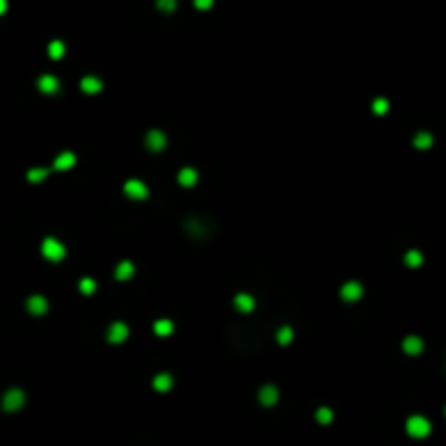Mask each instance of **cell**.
<instances>
[{"instance_id":"cell-1","label":"cell","mask_w":446,"mask_h":446,"mask_svg":"<svg viewBox=\"0 0 446 446\" xmlns=\"http://www.w3.org/2000/svg\"><path fill=\"white\" fill-rule=\"evenodd\" d=\"M405 429L412 438H426L431 433V422L424 416H412V418H407Z\"/></svg>"},{"instance_id":"cell-2","label":"cell","mask_w":446,"mask_h":446,"mask_svg":"<svg viewBox=\"0 0 446 446\" xmlns=\"http://www.w3.org/2000/svg\"><path fill=\"white\" fill-rule=\"evenodd\" d=\"M42 255L46 259H50V261H61L63 257H66V246H63L59 240L46 238V240L42 242Z\"/></svg>"},{"instance_id":"cell-3","label":"cell","mask_w":446,"mask_h":446,"mask_svg":"<svg viewBox=\"0 0 446 446\" xmlns=\"http://www.w3.org/2000/svg\"><path fill=\"white\" fill-rule=\"evenodd\" d=\"M24 400H26V394L22 392V390L11 387V390H7L5 396H3V407L7 409V412H15V409H20L24 405Z\"/></svg>"},{"instance_id":"cell-4","label":"cell","mask_w":446,"mask_h":446,"mask_svg":"<svg viewBox=\"0 0 446 446\" xmlns=\"http://www.w3.org/2000/svg\"><path fill=\"white\" fill-rule=\"evenodd\" d=\"M124 192H126V196L142 200V198L148 196V187H146V183H144V181H140V179H129V181L124 183Z\"/></svg>"},{"instance_id":"cell-5","label":"cell","mask_w":446,"mask_h":446,"mask_svg":"<svg viewBox=\"0 0 446 446\" xmlns=\"http://www.w3.org/2000/svg\"><path fill=\"white\" fill-rule=\"evenodd\" d=\"M26 309H29L33 316H44V314L48 312V300H46V296H42V294L29 296V300H26Z\"/></svg>"},{"instance_id":"cell-6","label":"cell","mask_w":446,"mask_h":446,"mask_svg":"<svg viewBox=\"0 0 446 446\" xmlns=\"http://www.w3.org/2000/svg\"><path fill=\"white\" fill-rule=\"evenodd\" d=\"M340 294H342L344 300H359L361 294H363V287H361L359 281H346V283L342 285Z\"/></svg>"},{"instance_id":"cell-7","label":"cell","mask_w":446,"mask_h":446,"mask_svg":"<svg viewBox=\"0 0 446 446\" xmlns=\"http://www.w3.org/2000/svg\"><path fill=\"white\" fill-rule=\"evenodd\" d=\"M166 144H168V140H166V135H163V131L152 129V131L146 133V146L150 150H163L166 148Z\"/></svg>"},{"instance_id":"cell-8","label":"cell","mask_w":446,"mask_h":446,"mask_svg":"<svg viewBox=\"0 0 446 446\" xmlns=\"http://www.w3.org/2000/svg\"><path fill=\"white\" fill-rule=\"evenodd\" d=\"M107 338H109V342H113V344L124 342L126 338H129V326H126L124 322H113L111 326H109Z\"/></svg>"},{"instance_id":"cell-9","label":"cell","mask_w":446,"mask_h":446,"mask_svg":"<svg viewBox=\"0 0 446 446\" xmlns=\"http://www.w3.org/2000/svg\"><path fill=\"white\" fill-rule=\"evenodd\" d=\"M259 400H261V405H266V407L275 405L277 400H279V390H277L275 385H272V383L263 385V387L259 390Z\"/></svg>"},{"instance_id":"cell-10","label":"cell","mask_w":446,"mask_h":446,"mask_svg":"<svg viewBox=\"0 0 446 446\" xmlns=\"http://www.w3.org/2000/svg\"><path fill=\"white\" fill-rule=\"evenodd\" d=\"M37 87L42 89V92L52 94V92H57V89H59V79L54 76V74H42L37 79Z\"/></svg>"},{"instance_id":"cell-11","label":"cell","mask_w":446,"mask_h":446,"mask_svg":"<svg viewBox=\"0 0 446 446\" xmlns=\"http://www.w3.org/2000/svg\"><path fill=\"white\" fill-rule=\"evenodd\" d=\"M81 89H83V92H87V94H98L100 89H103V81H100L98 76L87 74V76L81 79Z\"/></svg>"},{"instance_id":"cell-12","label":"cell","mask_w":446,"mask_h":446,"mask_svg":"<svg viewBox=\"0 0 446 446\" xmlns=\"http://www.w3.org/2000/svg\"><path fill=\"white\" fill-rule=\"evenodd\" d=\"M74 163H76V157H74V152H70V150H63L54 157V168L57 170H68V168L74 166Z\"/></svg>"},{"instance_id":"cell-13","label":"cell","mask_w":446,"mask_h":446,"mask_svg":"<svg viewBox=\"0 0 446 446\" xmlns=\"http://www.w3.org/2000/svg\"><path fill=\"white\" fill-rule=\"evenodd\" d=\"M422 340L418 338V335H407V338L403 340V351L407 353V355H418L422 351Z\"/></svg>"},{"instance_id":"cell-14","label":"cell","mask_w":446,"mask_h":446,"mask_svg":"<svg viewBox=\"0 0 446 446\" xmlns=\"http://www.w3.org/2000/svg\"><path fill=\"white\" fill-rule=\"evenodd\" d=\"M233 303H235V307H238L240 312H244V314H248V312H253V309H255V298H253L250 294H244V292L235 296Z\"/></svg>"},{"instance_id":"cell-15","label":"cell","mask_w":446,"mask_h":446,"mask_svg":"<svg viewBox=\"0 0 446 446\" xmlns=\"http://www.w3.org/2000/svg\"><path fill=\"white\" fill-rule=\"evenodd\" d=\"M133 272H135V266H133V261H120L118 263V268H115V279H120V281H126V279H131L133 277Z\"/></svg>"},{"instance_id":"cell-16","label":"cell","mask_w":446,"mask_h":446,"mask_svg":"<svg viewBox=\"0 0 446 446\" xmlns=\"http://www.w3.org/2000/svg\"><path fill=\"white\" fill-rule=\"evenodd\" d=\"M196 181H198V174H196L194 168H181V172H179V183H181V185L192 187Z\"/></svg>"},{"instance_id":"cell-17","label":"cell","mask_w":446,"mask_h":446,"mask_svg":"<svg viewBox=\"0 0 446 446\" xmlns=\"http://www.w3.org/2000/svg\"><path fill=\"white\" fill-rule=\"evenodd\" d=\"M152 387L159 390V392H168V390L172 387V377L168 375V372H159V375L152 379Z\"/></svg>"},{"instance_id":"cell-18","label":"cell","mask_w":446,"mask_h":446,"mask_svg":"<svg viewBox=\"0 0 446 446\" xmlns=\"http://www.w3.org/2000/svg\"><path fill=\"white\" fill-rule=\"evenodd\" d=\"M152 329H154V333H157V335H170L172 329H174V324H172V320H168V318H161V320L154 322Z\"/></svg>"},{"instance_id":"cell-19","label":"cell","mask_w":446,"mask_h":446,"mask_svg":"<svg viewBox=\"0 0 446 446\" xmlns=\"http://www.w3.org/2000/svg\"><path fill=\"white\" fill-rule=\"evenodd\" d=\"M63 52H66V44H63L61 40H52L48 44V54H50L52 59H61Z\"/></svg>"},{"instance_id":"cell-20","label":"cell","mask_w":446,"mask_h":446,"mask_svg":"<svg viewBox=\"0 0 446 446\" xmlns=\"http://www.w3.org/2000/svg\"><path fill=\"white\" fill-rule=\"evenodd\" d=\"M431 144H433V135L426 133V131H420V133H418L416 138H414V146H416V148H429Z\"/></svg>"},{"instance_id":"cell-21","label":"cell","mask_w":446,"mask_h":446,"mask_svg":"<svg viewBox=\"0 0 446 446\" xmlns=\"http://www.w3.org/2000/svg\"><path fill=\"white\" fill-rule=\"evenodd\" d=\"M48 177V168H31L26 172V179L31 181V183H37V181H44Z\"/></svg>"},{"instance_id":"cell-22","label":"cell","mask_w":446,"mask_h":446,"mask_svg":"<svg viewBox=\"0 0 446 446\" xmlns=\"http://www.w3.org/2000/svg\"><path fill=\"white\" fill-rule=\"evenodd\" d=\"M292 338H294L292 326H281V329L277 331V340H279V344H283V346L292 342Z\"/></svg>"},{"instance_id":"cell-23","label":"cell","mask_w":446,"mask_h":446,"mask_svg":"<svg viewBox=\"0 0 446 446\" xmlns=\"http://www.w3.org/2000/svg\"><path fill=\"white\" fill-rule=\"evenodd\" d=\"M405 263L407 266H420L422 263V253H418V250H407V255H405Z\"/></svg>"},{"instance_id":"cell-24","label":"cell","mask_w":446,"mask_h":446,"mask_svg":"<svg viewBox=\"0 0 446 446\" xmlns=\"http://www.w3.org/2000/svg\"><path fill=\"white\" fill-rule=\"evenodd\" d=\"M316 418H318V422H320V424H329L333 420V412H331L329 407H320L316 412Z\"/></svg>"},{"instance_id":"cell-25","label":"cell","mask_w":446,"mask_h":446,"mask_svg":"<svg viewBox=\"0 0 446 446\" xmlns=\"http://www.w3.org/2000/svg\"><path fill=\"white\" fill-rule=\"evenodd\" d=\"M79 289L83 294H94V289H96V283H94V279H89V277H85V279H81V283H79Z\"/></svg>"},{"instance_id":"cell-26","label":"cell","mask_w":446,"mask_h":446,"mask_svg":"<svg viewBox=\"0 0 446 446\" xmlns=\"http://www.w3.org/2000/svg\"><path fill=\"white\" fill-rule=\"evenodd\" d=\"M372 111L375 113H385L387 111V100L385 98H375L372 100Z\"/></svg>"},{"instance_id":"cell-27","label":"cell","mask_w":446,"mask_h":446,"mask_svg":"<svg viewBox=\"0 0 446 446\" xmlns=\"http://www.w3.org/2000/svg\"><path fill=\"white\" fill-rule=\"evenodd\" d=\"M157 7H159V9H170V11H172V9L177 7V3H174V0H159Z\"/></svg>"},{"instance_id":"cell-28","label":"cell","mask_w":446,"mask_h":446,"mask_svg":"<svg viewBox=\"0 0 446 446\" xmlns=\"http://www.w3.org/2000/svg\"><path fill=\"white\" fill-rule=\"evenodd\" d=\"M196 7L198 9H207V7H211V0H196Z\"/></svg>"},{"instance_id":"cell-29","label":"cell","mask_w":446,"mask_h":446,"mask_svg":"<svg viewBox=\"0 0 446 446\" xmlns=\"http://www.w3.org/2000/svg\"><path fill=\"white\" fill-rule=\"evenodd\" d=\"M5 11H7V3L5 0H0V13H5Z\"/></svg>"}]
</instances>
